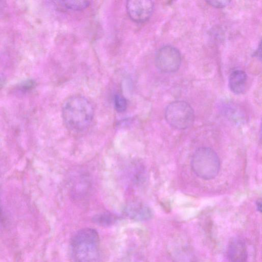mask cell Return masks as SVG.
<instances>
[{
  "mask_svg": "<svg viewBox=\"0 0 262 262\" xmlns=\"http://www.w3.org/2000/svg\"><path fill=\"white\" fill-rule=\"evenodd\" d=\"M94 108L86 98L74 95L67 98L62 107V116L68 128L75 133L85 131L90 126Z\"/></svg>",
  "mask_w": 262,
  "mask_h": 262,
  "instance_id": "obj_1",
  "label": "cell"
},
{
  "mask_svg": "<svg viewBox=\"0 0 262 262\" xmlns=\"http://www.w3.org/2000/svg\"><path fill=\"white\" fill-rule=\"evenodd\" d=\"M72 254L75 262H99L100 239L94 229L86 228L79 230L72 237Z\"/></svg>",
  "mask_w": 262,
  "mask_h": 262,
  "instance_id": "obj_2",
  "label": "cell"
},
{
  "mask_svg": "<svg viewBox=\"0 0 262 262\" xmlns=\"http://www.w3.org/2000/svg\"><path fill=\"white\" fill-rule=\"evenodd\" d=\"M191 166L193 171L198 177L209 180L218 174L221 163L218 155L213 149L202 147L197 149L193 153Z\"/></svg>",
  "mask_w": 262,
  "mask_h": 262,
  "instance_id": "obj_3",
  "label": "cell"
},
{
  "mask_svg": "<svg viewBox=\"0 0 262 262\" xmlns=\"http://www.w3.org/2000/svg\"><path fill=\"white\" fill-rule=\"evenodd\" d=\"M165 118L168 124L177 129H185L193 124L195 116L193 108L187 102L174 101L165 111Z\"/></svg>",
  "mask_w": 262,
  "mask_h": 262,
  "instance_id": "obj_4",
  "label": "cell"
},
{
  "mask_svg": "<svg viewBox=\"0 0 262 262\" xmlns=\"http://www.w3.org/2000/svg\"><path fill=\"white\" fill-rule=\"evenodd\" d=\"M155 61L157 68L161 72L171 73L179 70L181 63V56L176 48L166 45L157 52Z\"/></svg>",
  "mask_w": 262,
  "mask_h": 262,
  "instance_id": "obj_5",
  "label": "cell"
},
{
  "mask_svg": "<svg viewBox=\"0 0 262 262\" xmlns=\"http://www.w3.org/2000/svg\"><path fill=\"white\" fill-rule=\"evenodd\" d=\"M126 8L130 18L136 23H143L151 16L154 3L148 0H133L126 2Z\"/></svg>",
  "mask_w": 262,
  "mask_h": 262,
  "instance_id": "obj_6",
  "label": "cell"
},
{
  "mask_svg": "<svg viewBox=\"0 0 262 262\" xmlns=\"http://www.w3.org/2000/svg\"><path fill=\"white\" fill-rule=\"evenodd\" d=\"M228 262H247L248 251L245 241L240 237H232L227 249Z\"/></svg>",
  "mask_w": 262,
  "mask_h": 262,
  "instance_id": "obj_7",
  "label": "cell"
},
{
  "mask_svg": "<svg viewBox=\"0 0 262 262\" xmlns=\"http://www.w3.org/2000/svg\"><path fill=\"white\" fill-rule=\"evenodd\" d=\"M247 80L246 73L242 70H235L230 74L228 85L230 91L235 94H243L246 89Z\"/></svg>",
  "mask_w": 262,
  "mask_h": 262,
  "instance_id": "obj_8",
  "label": "cell"
},
{
  "mask_svg": "<svg viewBox=\"0 0 262 262\" xmlns=\"http://www.w3.org/2000/svg\"><path fill=\"white\" fill-rule=\"evenodd\" d=\"M127 213L131 217L138 220H146L151 216L150 209L145 205L135 204L127 209Z\"/></svg>",
  "mask_w": 262,
  "mask_h": 262,
  "instance_id": "obj_9",
  "label": "cell"
},
{
  "mask_svg": "<svg viewBox=\"0 0 262 262\" xmlns=\"http://www.w3.org/2000/svg\"><path fill=\"white\" fill-rule=\"evenodd\" d=\"M58 2L66 8L73 11L83 10L90 4V2L88 1H64Z\"/></svg>",
  "mask_w": 262,
  "mask_h": 262,
  "instance_id": "obj_10",
  "label": "cell"
},
{
  "mask_svg": "<svg viewBox=\"0 0 262 262\" xmlns=\"http://www.w3.org/2000/svg\"><path fill=\"white\" fill-rule=\"evenodd\" d=\"M114 104L116 111L123 112L127 107V101L125 97L120 94H116L114 97Z\"/></svg>",
  "mask_w": 262,
  "mask_h": 262,
  "instance_id": "obj_11",
  "label": "cell"
},
{
  "mask_svg": "<svg viewBox=\"0 0 262 262\" xmlns=\"http://www.w3.org/2000/svg\"><path fill=\"white\" fill-rule=\"evenodd\" d=\"M116 221V218L109 214H102L96 216L94 221L97 224L103 226H108L113 224Z\"/></svg>",
  "mask_w": 262,
  "mask_h": 262,
  "instance_id": "obj_12",
  "label": "cell"
},
{
  "mask_svg": "<svg viewBox=\"0 0 262 262\" xmlns=\"http://www.w3.org/2000/svg\"><path fill=\"white\" fill-rule=\"evenodd\" d=\"M208 4L216 8H223L229 5L230 1H211L207 2Z\"/></svg>",
  "mask_w": 262,
  "mask_h": 262,
  "instance_id": "obj_13",
  "label": "cell"
},
{
  "mask_svg": "<svg viewBox=\"0 0 262 262\" xmlns=\"http://www.w3.org/2000/svg\"><path fill=\"white\" fill-rule=\"evenodd\" d=\"M35 83L33 80H27L22 82L20 85V88L22 91H28L35 86Z\"/></svg>",
  "mask_w": 262,
  "mask_h": 262,
  "instance_id": "obj_14",
  "label": "cell"
},
{
  "mask_svg": "<svg viewBox=\"0 0 262 262\" xmlns=\"http://www.w3.org/2000/svg\"><path fill=\"white\" fill-rule=\"evenodd\" d=\"M256 207L257 210L261 212V201L260 200H258L256 202Z\"/></svg>",
  "mask_w": 262,
  "mask_h": 262,
  "instance_id": "obj_15",
  "label": "cell"
}]
</instances>
